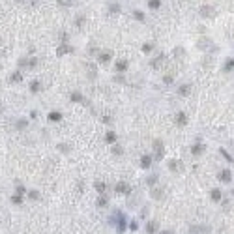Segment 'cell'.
Segmentation results:
<instances>
[{
	"instance_id": "cell-1",
	"label": "cell",
	"mask_w": 234,
	"mask_h": 234,
	"mask_svg": "<svg viewBox=\"0 0 234 234\" xmlns=\"http://www.w3.org/2000/svg\"><path fill=\"white\" fill-rule=\"evenodd\" d=\"M116 217H118V223H116V232H118V234H124V232H126V217L122 215V214H116Z\"/></svg>"
},
{
	"instance_id": "cell-2",
	"label": "cell",
	"mask_w": 234,
	"mask_h": 234,
	"mask_svg": "<svg viewBox=\"0 0 234 234\" xmlns=\"http://www.w3.org/2000/svg\"><path fill=\"white\" fill-rule=\"evenodd\" d=\"M114 191H116V193H124V195H129V191H131V189H129V185H127L126 182H118V184L114 185Z\"/></svg>"
},
{
	"instance_id": "cell-3",
	"label": "cell",
	"mask_w": 234,
	"mask_h": 234,
	"mask_svg": "<svg viewBox=\"0 0 234 234\" xmlns=\"http://www.w3.org/2000/svg\"><path fill=\"white\" fill-rule=\"evenodd\" d=\"M169 169H171L172 172H180V171H182V161L171 159V161H169Z\"/></svg>"
},
{
	"instance_id": "cell-4",
	"label": "cell",
	"mask_w": 234,
	"mask_h": 234,
	"mask_svg": "<svg viewBox=\"0 0 234 234\" xmlns=\"http://www.w3.org/2000/svg\"><path fill=\"white\" fill-rule=\"evenodd\" d=\"M219 180H221V182H225V184L232 182V174H230V171H229V169L221 171V172H219Z\"/></svg>"
},
{
	"instance_id": "cell-5",
	"label": "cell",
	"mask_w": 234,
	"mask_h": 234,
	"mask_svg": "<svg viewBox=\"0 0 234 234\" xmlns=\"http://www.w3.org/2000/svg\"><path fill=\"white\" fill-rule=\"evenodd\" d=\"M158 229H159V223L158 221H148L146 223V232L148 234H155V232H158Z\"/></svg>"
},
{
	"instance_id": "cell-6",
	"label": "cell",
	"mask_w": 234,
	"mask_h": 234,
	"mask_svg": "<svg viewBox=\"0 0 234 234\" xmlns=\"http://www.w3.org/2000/svg\"><path fill=\"white\" fill-rule=\"evenodd\" d=\"M150 165H152V155L150 154H144L142 158H141V167H142V169H150Z\"/></svg>"
},
{
	"instance_id": "cell-7",
	"label": "cell",
	"mask_w": 234,
	"mask_h": 234,
	"mask_svg": "<svg viewBox=\"0 0 234 234\" xmlns=\"http://www.w3.org/2000/svg\"><path fill=\"white\" fill-rule=\"evenodd\" d=\"M110 56H113V53H110V51H105V53H99L97 60H99V64H109Z\"/></svg>"
},
{
	"instance_id": "cell-8",
	"label": "cell",
	"mask_w": 234,
	"mask_h": 234,
	"mask_svg": "<svg viewBox=\"0 0 234 234\" xmlns=\"http://www.w3.org/2000/svg\"><path fill=\"white\" fill-rule=\"evenodd\" d=\"M154 148H155V152H158V159H163V142L159 139L154 141Z\"/></svg>"
},
{
	"instance_id": "cell-9",
	"label": "cell",
	"mask_w": 234,
	"mask_h": 234,
	"mask_svg": "<svg viewBox=\"0 0 234 234\" xmlns=\"http://www.w3.org/2000/svg\"><path fill=\"white\" fill-rule=\"evenodd\" d=\"M70 97H71V101H77V103H84V105L88 103L86 99L83 97V94H81V92H73V94H71Z\"/></svg>"
},
{
	"instance_id": "cell-10",
	"label": "cell",
	"mask_w": 234,
	"mask_h": 234,
	"mask_svg": "<svg viewBox=\"0 0 234 234\" xmlns=\"http://www.w3.org/2000/svg\"><path fill=\"white\" fill-rule=\"evenodd\" d=\"M47 118H49L51 122H60V120H62V113H60V110H51Z\"/></svg>"
},
{
	"instance_id": "cell-11",
	"label": "cell",
	"mask_w": 234,
	"mask_h": 234,
	"mask_svg": "<svg viewBox=\"0 0 234 234\" xmlns=\"http://www.w3.org/2000/svg\"><path fill=\"white\" fill-rule=\"evenodd\" d=\"M189 232L191 234H204V232H210V227H191Z\"/></svg>"
},
{
	"instance_id": "cell-12",
	"label": "cell",
	"mask_w": 234,
	"mask_h": 234,
	"mask_svg": "<svg viewBox=\"0 0 234 234\" xmlns=\"http://www.w3.org/2000/svg\"><path fill=\"white\" fill-rule=\"evenodd\" d=\"M176 124H178V126H185V124H187V116H185L184 113H178V114H176Z\"/></svg>"
},
{
	"instance_id": "cell-13",
	"label": "cell",
	"mask_w": 234,
	"mask_h": 234,
	"mask_svg": "<svg viewBox=\"0 0 234 234\" xmlns=\"http://www.w3.org/2000/svg\"><path fill=\"white\" fill-rule=\"evenodd\" d=\"M30 92H34V94L41 92V83H39V81H32V83H30Z\"/></svg>"
},
{
	"instance_id": "cell-14",
	"label": "cell",
	"mask_w": 234,
	"mask_h": 234,
	"mask_svg": "<svg viewBox=\"0 0 234 234\" xmlns=\"http://www.w3.org/2000/svg\"><path fill=\"white\" fill-rule=\"evenodd\" d=\"M202 152H204V146H202V144H193V146H191V154H193V155H200Z\"/></svg>"
},
{
	"instance_id": "cell-15",
	"label": "cell",
	"mask_w": 234,
	"mask_h": 234,
	"mask_svg": "<svg viewBox=\"0 0 234 234\" xmlns=\"http://www.w3.org/2000/svg\"><path fill=\"white\" fill-rule=\"evenodd\" d=\"M109 204V197L103 193V195H99V198H97V206L99 208H103V206H107Z\"/></svg>"
},
{
	"instance_id": "cell-16",
	"label": "cell",
	"mask_w": 234,
	"mask_h": 234,
	"mask_svg": "<svg viewBox=\"0 0 234 234\" xmlns=\"http://www.w3.org/2000/svg\"><path fill=\"white\" fill-rule=\"evenodd\" d=\"M94 187H96V191H97V193H101V195L107 191V184H103V182H96V184H94Z\"/></svg>"
},
{
	"instance_id": "cell-17",
	"label": "cell",
	"mask_w": 234,
	"mask_h": 234,
	"mask_svg": "<svg viewBox=\"0 0 234 234\" xmlns=\"http://www.w3.org/2000/svg\"><path fill=\"white\" fill-rule=\"evenodd\" d=\"M70 51H73L70 45H66V43H64V45H60L58 47V51H56V54H58V56H62V54H66V53H70Z\"/></svg>"
},
{
	"instance_id": "cell-18",
	"label": "cell",
	"mask_w": 234,
	"mask_h": 234,
	"mask_svg": "<svg viewBox=\"0 0 234 234\" xmlns=\"http://www.w3.org/2000/svg\"><path fill=\"white\" fill-rule=\"evenodd\" d=\"M200 13H204V17H212V15H214V8H210V6H204L202 9H200Z\"/></svg>"
},
{
	"instance_id": "cell-19",
	"label": "cell",
	"mask_w": 234,
	"mask_h": 234,
	"mask_svg": "<svg viewBox=\"0 0 234 234\" xmlns=\"http://www.w3.org/2000/svg\"><path fill=\"white\" fill-rule=\"evenodd\" d=\"M116 70H118V71H126V70H127V62H126V60H118V62H116Z\"/></svg>"
},
{
	"instance_id": "cell-20",
	"label": "cell",
	"mask_w": 234,
	"mask_h": 234,
	"mask_svg": "<svg viewBox=\"0 0 234 234\" xmlns=\"http://www.w3.org/2000/svg\"><path fill=\"white\" fill-rule=\"evenodd\" d=\"M105 141H107V142H110V144L116 142V133H114V131H109L107 135H105Z\"/></svg>"
},
{
	"instance_id": "cell-21",
	"label": "cell",
	"mask_w": 234,
	"mask_h": 234,
	"mask_svg": "<svg viewBox=\"0 0 234 234\" xmlns=\"http://www.w3.org/2000/svg\"><path fill=\"white\" fill-rule=\"evenodd\" d=\"M212 200H215V202H219V200H221V191H219V189H212Z\"/></svg>"
},
{
	"instance_id": "cell-22",
	"label": "cell",
	"mask_w": 234,
	"mask_h": 234,
	"mask_svg": "<svg viewBox=\"0 0 234 234\" xmlns=\"http://www.w3.org/2000/svg\"><path fill=\"white\" fill-rule=\"evenodd\" d=\"M21 79H23V75H21V71H15L12 77H9V81H12V83H19Z\"/></svg>"
},
{
	"instance_id": "cell-23",
	"label": "cell",
	"mask_w": 234,
	"mask_h": 234,
	"mask_svg": "<svg viewBox=\"0 0 234 234\" xmlns=\"http://www.w3.org/2000/svg\"><path fill=\"white\" fill-rule=\"evenodd\" d=\"M161 197H163V189H154V191H152V198L159 200Z\"/></svg>"
},
{
	"instance_id": "cell-24",
	"label": "cell",
	"mask_w": 234,
	"mask_h": 234,
	"mask_svg": "<svg viewBox=\"0 0 234 234\" xmlns=\"http://www.w3.org/2000/svg\"><path fill=\"white\" fill-rule=\"evenodd\" d=\"M12 202H13V204H23V195L15 193V195L12 197Z\"/></svg>"
},
{
	"instance_id": "cell-25",
	"label": "cell",
	"mask_w": 234,
	"mask_h": 234,
	"mask_svg": "<svg viewBox=\"0 0 234 234\" xmlns=\"http://www.w3.org/2000/svg\"><path fill=\"white\" fill-rule=\"evenodd\" d=\"M189 90H191V86H189V84H184V86H180V90H178V94H182V96H187V94H189Z\"/></svg>"
},
{
	"instance_id": "cell-26",
	"label": "cell",
	"mask_w": 234,
	"mask_h": 234,
	"mask_svg": "<svg viewBox=\"0 0 234 234\" xmlns=\"http://www.w3.org/2000/svg\"><path fill=\"white\" fill-rule=\"evenodd\" d=\"M232 68H234V60H232V58H229V60H227V64L223 66V70H225V71H230Z\"/></svg>"
},
{
	"instance_id": "cell-27",
	"label": "cell",
	"mask_w": 234,
	"mask_h": 234,
	"mask_svg": "<svg viewBox=\"0 0 234 234\" xmlns=\"http://www.w3.org/2000/svg\"><path fill=\"white\" fill-rule=\"evenodd\" d=\"M28 126V120H25V118H21L19 122H17V129H25Z\"/></svg>"
},
{
	"instance_id": "cell-28",
	"label": "cell",
	"mask_w": 234,
	"mask_h": 234,
	"mask_svg": "<svg viewBox=\"0 0 234 234\" xmlns=\"http://www.w3.org/2000/svg\"><path fill=\"white\" fill-rule=\"evenodd\" d=\"M161 62H163V54H161V56H158V58H155V60L152 62V68H159V66H161Z\"/></svg>"
},
{
	"instance_id": "cell-29",
	"label": "cell",
	"mask_w": 234,
	"mask_h": 234,
	"mask_svg": "<svg viewBox=\"0 0 234 234\" xmlns=\"http://www.w3.org/2000/svg\"><path fill=\"white\" fill-rule=\"evenodd\" d=\"M221 155H223V158H225L227 161H230V163H232V155H230V154H229L225 148H221Z\"/></svg>"
},
{
	"instance_id": "cell-30",
	"label": "cell",
	"mask_w": 234,
	"mask_h": 234,
	"mask_svg": "<svg viewBox=\"0 0 234 234\" xmlns=\"http://www.w3.org/2000/svg\"><path fill=\"white\" fill-rule=\"evenodd\" d=\"M155 182H158V176H155V174H152V176L146 178V184H148V185H154Z\"/></svg>"
},
{
	"instance_id": "cell-31",
	"label": "cell",
	"mask_w": 234,
	"mask_h": 234,
	"mask_svg": "<svg viewBox=\"0 0 234 234\" xmlns=\"http://www.w3.org/2000/svg\"><path fill=\"white\" fill-rule=\"evenodd\" d=\"M28 197L34 198V200H38V198H39V193L36 191V189H30V191H28Z\"/></svg>"
},
{
	"instance_id": "cell-32",
	"label": "cell",
	"mask_w": 234,
	"mask_h": 234,
	"mask_svg": "<svg viewBox=\"0 0 234 234\" xmlns=\"http://www.w3.org/2000/svg\"><path fill=\"white\" fill-rule=\"evenodd\" d=\"M148 6L155 9V8H159V6H161V2H159V0H150V2H148Z\"/></svg>"
},
{
	"instance_id": "cell-33",
	"label": "cell",
	"mask_w": 234,
	"mask_h": 234,
	"mask_svg": "<svg viewBox=\"0 0 234 234\" xmlns=\"http://www.w3.org/2000/svg\"><path fill=\"white\" fill-rule=\"evenodd\" d=\"M58 150H62L64 154H68L70 152V144H58Z\"/></svg>"
},
{
	"instance_id": "cell-34",
	"label": "cell",
	"mask_w": 234,
	"mask_h": 234,
	"mask_svg": "<svg viewBox=\"0 0 234 234\" xmlns=\"http://www.w3.org/2000/svg\"><path fill=\"white\" fill-rule=\"evenodd\" d=\"M142 51H144V53H150V51H154V43H146V45L142 47Z\"/></svg>"
},
{
	"instance_id": "cell-35",
	"label": "cell",
	"mask_w": 234,
	"mask_h": 234,
	"mask_svg": "<svg viewBox=\"0 0 234 234\" xmlns=\"http://www.w3.org/2000/svg\"><path fill=\"white\" fill-rule=\"evenodd\" d=\"M129 229H131L133 232H135V230H139V223H137V221H131V223H129Z\"/></svg>"
},
{
	"instance_id": "cell-36",
	"label": "cell",
	"mask_w": 234,
	"mask_h": 234,
	"mask_svg": "<svg viewBox=\"0 0 234 234\" xmlns=\"http://www.w3.org/2000/svg\"><path fill=\"white\" fill-rule=\"evenodd\" d=\"M133 15H135V19H139V21H144V13L142 12H133Z\"/></svg>"
},
{
	"instance_id": "cell-37",
	"label": "cell",
	"mask_w": 234,
	"mask_h": 234,
	"mask_svg": "<svg viewBox=\"0 0 234 234\" xmlns=\"http://www.w3.org/2000/svg\"><path fill=\"white\" fill-rule=\"evenodd\" d=\"M88 77H90V79L96 77V68H88Z\"/></svg>"
},
{
	"instance_id": "cell-38",
	"label": "cell",
	"mask_w": 234,
	"mask_h": 234,
	"mask_svg": "<svg viewBox=\"0 0 234 234\" xmlns=\"http://www.w3.org/2000/svg\"><path fill=\"white\" fill-rule=\"evenodd\" d=\"M122 152H124V150H122V146H114V148H113V154H114V155H118V154H122Z\"/></svg>"
},
{
	"instance_id": "cell-39",
	"label": "cell",
	"mask_w": 234,
	"mask_h": 234,
	"mask_svg": "<svg viewBox=\"0 0 234 234\" xmlns=\"http://www.w3.org/2000/svg\"><path fill=\"white\" fill-rule=\"evenodd\" d=\"M17 193H19V195H23V193H26V189H25L23 185L19 184V185H17Z\"/></svg>"
},
{
	"instance_id": "cell-40",
	"label": "cell",
	"mask_w": 234,
	"mask_h": 234,
	"mask_svg": "<svg viewBox=\"0 0 234 234\" xmlns=\"http://www.w3.org/2000/svg\"><path fill=\"white\" fill-rule=\"evenodd\" d=\"M163 83H167V84H171L172 83V77L169 75V77H163Z\"/></svg>"
},
{
	"instance_id": "cell-41",
	"label": "cell",
	"mask_w": 234,
	"mask_h": 234,
	"mask_svg": "<svg viewBox=\"0 0 234 234\" xmlns=\"http://www.w3.org/2000/svg\"><path fill=\"white\" fill-rule=\"evenodd\" d=\"M118 9H120V6H116V4H114V6H110V12H118Z\"/></svg>"
},
{
	"instance_id": "cell-42",
	"label": "cell",
	"mask_w": 234,
	"mask_h": 234,
	"mask_svg": "<svg viewBox=\"0 0 234 234\" xmlns=\"http://www.w3.org/2000/svg\"><path fill=\"white\" fill-rule=\"evenodd\" d=\"M159 234H174V232H172V230H161Z\"/></svg>"
},
{
	"instance_id": "cell-43",
	"label": "cell",
	"mask_w": 234,
	"mask_h": 234,
	"mask_svg": "<svg viewBox=\"0 0 234 234\" xmlns=\"http://www.w3.org/2000/svg\"><path fill=\"white\" fill-rule=\"evenodd\" d=\"M4 113V107H2V103H0V114H2Z\"/></svg>"
},
{
	"instance_id": "cell-44",
	"label": "cell",
	"mask_w": 234,
	"mask_h": 234,
	"mask_svg": "<svg viewBox=\"0 0 234 234\" xmlns=\"http://www.w3.org/2000/svg\"><path fill=\"white\" fill-rule=\"evenodd\" d=\"M232 195H234V191H232Z\"/></svg>"
}]
</instances>
